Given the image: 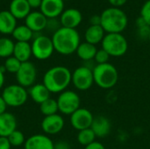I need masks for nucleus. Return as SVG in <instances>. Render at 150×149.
Here are the masks:
<instances>
[{"label":"nucleus","instance_id":"nucleus-1","mask_svg":"<svg viewBox=\"0 0 150 149\" xmlns=\"http://www.w3.org/2000/svg\"><path fill=\"white\" fill-rule=\"evenodd\" d=\"M52 41L57 53L69 55L75 53L80 45V36L76 29L62 26L54 32Z\"/></svg>","mask_w":150,"mask_h":149},{"label":"nucleus","instance_id":"nucleus-2","mask_svg":"<svg viewBox=\"0 0 150 149\" xmlns=\"http://www.w3.org/2000/svg\"><path fill=\"white\" fill-rule=\"evenodd\" d=\"M72 73L64 66L49 68L43 76V84L50 93H62L71 83Z\"/></svg>","mask_w":150,"mask_h":149},{"label":"nucleus","instance_id":"nucleus-3","mask_svg":"<svg viewBox=\"0 0 150 149\" xmlns=\"http://www.w3.org/2000/svg\"><path fill=\"white\" fill-rule=\"evenodd\" d=\"M101 26L107 33H121L128 23L127 14L120 8L110 7L100 15Z\"/></svg>","mask_w":150,"mask_h":149},{"label":"nucleus","instance_id":"nucleus-4","mask_svg":"<svg viewBox=\"0 0 150 149\" xmlns=\"http://www.w3.org/2000/svg\"><path fill=\"white\" fill-rule=\"evenodd\" d=\"M94 83L99 88L108 90L113 88L119 80V72L111 63L97 64L93 68Z\"/></svg>","mask_w":150,"mask_h":149},{"label":"nucleus","instance_id":"nucleus-5","mask_svg":"<svg viewBox=\"0 0 150 149\" xmlns=\"http://www.w3.org/2000/svg\"><path fill=\"white\" fill-rule=\"evenodd\" d=\"M101 44L102 48L105 50L110 56L113 57L124 55L128 49L127 40L121 33L105 34Z\"/></svg>","mask_w":150,"mask_h":149},{"label":"nucleus","instance_id":"nucleus-6","mask_svg":"<svg viewBox=\"0 0 150 149\" xmlns=\"http://www.w3.org/2000/svg\"><path fill=\"white\" fill-rule=\"evenodd\" d=\"M1 96L5 101L7 106L20 107L27 101L28 92L26 91L25 88L18 83L10 84L4 89Z\"/></svg>","mask_w":150,"mask_h":149},{"label":"nucleus","instance_id":"nucleus-7","mask_svg":"<svg viewBox=\"0 0 150 149\" xmlns=\"http://www.w3.org/2000/svg\"><path fill=\"white\" fill-rule=\"evenodd\" d=\"M59 112L64 115H71L80 108L81 99L79 95L73 90H64L56 99Z\"/></svg>","mask_w":150,"mask_h":149},{"label":"nucleus","instance_id":"nucleus-8","mask_svg":"<svg viewBox=\"0 0 150 149\" xmlns=\"http://www.w3.org/2000/svg\"><path fill=\"white\" fill-rule=\"evenodd\" d=\"M31 47H32L33 55L37 60L40 61L47 60L48 58L51 57V55L54 51L52 39L45 35L37 36L33 40Z\"/></svg>","mask_w":150,"mask_h":149},{"label":"nucleus","instance_id":"nucleus-9","mask_svg":"<svg viewBox=\"0 0 150 149\" xmlns=\"http://www.w3.org/2000/svg\"><path fill=\"white\" fill-rule=\"evenodd\" d=\"M71 83L78 90H87L94 83L93 70L86 66L76 68L72 73Z\"/></svg>","mask_w":150,"mask_h":149},{"label":"nucleus","instance_id":"nucleus-10","mask_svg":"<svg viewBox=\"0 0 150 149\" xmlns=\"http://www.w3.org/2000/svg\"><path fill=\"white\" fill-rule=\"evenodd\" d=\"M15 75L18 84L24 88H30L36 81L37 70L34 64L28 61L21 63L18 71Z\"/></svg>","mask_w":150,"mask_h":149},{"label":"nucleus","instance_id":"nucleus-11","mask_svg":"<svg viewBox=\"0 0 150 149\" xmlns=\"http://www.w3.org/2000/svg\"><path fill=\"white\" fill-rule=\"evenodd\" d=\"M94 116L91 111L85 108H79L70 115V124L77 131L91 128Z\"/></svg>","mask_w":150,"mask_h":149},{"label":"nucleus","instance_id":"nucleus-12","mask_svg":"<svg viewBox=\"0 0 150 149\" xmlns=\"http://www.w3.org/2000/svg\"><path fill=\"white\" fill-rule=\"evenodd\" d=\"M64 119L60 114H54L47 116L41 121L42 131L48 135L59 133L64 127Z\"/></svg>","mask_w":150,"mask_h":149},{"label":"nucleus","instance_id":"nucleus-13","mask_svg":"<svg viewBox=\"0 0 150 149\" xmlns=\"http://www.w3.org/2000/svg\"><path fill=\"white\" fill-rule=\"evenodd\" d=\"M83 16L79 10L75 8H69L61 14L60 23L62 27L76 29L82 22Z\"/></svg>","mask_w":150,"mask_h":149},{"label":"nucleus","instance_id":"nucleus-14","mask_svg":"<svg viewBox=\"0 0 150 149\" xmlns=\"http://www.w3.org/2000/svg\"><path fill=\"white\" fill-rule=\"evenodd\" d=\"M40 11L47 18H55L64 11L63 0H42Z\"/></svg>","mask_w":150,"mask_h":149},{"label":"nucleus","instance_id":"nucleus-15","mask_svg":"<svg viewBox=\"0 0 150 149\" xmlns=\"http://www.w3.org/2000/svg\"><path fill=\"white\" fill-rule=\"evenodd\" d=\"M25 149H54V143L46 134H34L29 137L25 144Z\"/></svg>","mask_w":150,"mask_h":149},{"label":"nucleus","instance_id":"nucleus-16","mask_svg":"<svg viewBox=\"0 0 150 149\" xmlns=\"http://www.w3.org/2000/svg\"><path fill=\"white\" fill-rule=\"evenodd\" d=\"M25 23L33 32H38L47 27V18L41 11H32L25 18Z\"/></svg>","mask_w":150,"mask_h":149},{"label":"nucleus","instance_id":"nucleus-17","mask_svg":"<svg viewBox=\"0 0 150 149\" xmlns=\"http://www.w3.org/2000/svg\"><path fill=\"white\" fill-rule=\"evenodd\" d=\"M91 128L94 132L96 137L105 138L111 133L112 125L110 120L105 116H97L94 117Z\"/></svg>","mask_w":150,"mask_h":149},{"label":"nucleus","instance_id":"nucleus-18","mask_svg":"<svg viewBox=\"0 0 150 149\" xmlns=\"http://www.w3.org/2000/svg\"><path fill=\"white\" fill-rule=\"evenodd\" d=\"M17 130V119L10 112H4L0 115V137H8L11 133Z\"/></svg>","mask_w":150,"mask_h":149},{"label":"nucleus","instance_id":"nucleus-19","mask_svg":"<svg viewBox=\"0 0 150 149\" xmlns=\"http://www.w3.org/2000/svg\"><path fill=\"white\" fill-rule=\"evenodd\" d=\"M17 27V18L9 11H0V32L3 34H12Z\"/></svg>","mask_w":150,"mask_h":149},{"label":"nucleus","instance_id":"nucleus-20","mask_svg":"<svg viewBox=\"0 0 150 149\" xmlns=\"http://www.w3.org/2000/svg\"><path fill=\"white\" fill-rule=\"evenodd\" d=\"M9 11L17 18H25L31 12V7L27 0H11Z\"/></svg>","mask_w":150,"mask_h":149},{"label":"nucleus","instance_id":"nucleus-21","mask_svg":"<svg viewBox=\"0 0 150 149\" xmlns=\"http://www.w3.org/2000/svg\"><path fill=\"white\" fill-rule=\"evenodd\" d=\"M50 91L43 83L33 84L32 87H30L28 91V95L30 96L31 99L39 105L50 98Z\"/></svg>","mask_w":150,"mask_h":149},{"label":"nucleus","instance_id":"nucleus-22","mask_svg":"<svg viewBox=\"0 0 150 149\" xmlns=\"http://www.w3.org/2000/svg\"><path fill=\"white\" fill-rule=\"evenodd\" d=\"M105 30L101 25H90L84 33V38L86 42L97 45L100 42H102L104 37H105Z\"/></svg>","mask_w":150,"mask_h":149},{"label":"nucleus","instance_id":"nucleus-23","mask_svg":"<svg viewBox=\"0 0 150 149\" xmlns=\"http://www.w3.org/2000/svg\"><path fill=\"white\" fill-rule=\"evenodd\" d=\"M33 55L32 47L28 42H16L14 45L13 56L17 58L21 63L28 61Z\"/></svg>","mask_w":150,"mask_h":149},{"label":"nucleus","instance_id":"nucleus-24","mask_svg":"<svg viewBox=\"0 0 150 149\" xmlns=\"http://www.w3.org/2000/svg\"><path fill=\"white\" fill-rule=\"evenodd\" d=\"M97 51L98 49L95 45L90 44L85 41V42L80 43L76 53L81 60H83V61H89L94 60Z\"/></svg>","mask_w":150,"mask_h":149},{"label":"nucleus","instance_id":"nucleus-25","mask_svg":"<svg viewBox=\"0 0 150 149\" xmlns=\"http://www.w3.org/2000/svg\"><path fill=\"white\" fill-rule=\"evenodd\" d=\"M13 38L17 42H28L33 36V32L25 25H18L12 32Z\"/></svg>","mask_w":150,"mask_h":149},{"label":"nucleus","instance_id":"nucleus-26","mask_svg":"<svg viewBox=\"0 0 150 149\" xmlns=\"http://www.w3.org/2000/svg\"><path fill=\"white\" fill-rule=\"evenodd\" d=\"M40 111L45 117L57 114V112H59L57 101L51 97L48 98L47 100L40 105Z\"/></svg>","mask_w":150,"mask_h":149},{"label":"nucleus","instance_id":"nucleus-27","mask_svg":"<svg viewBox=\"0 0 150 149\" xmlns=\"http://www.w3.org/2000/svg\"><path fill=\"white\" fill-rule=\"evenodd\" d=\"M96 135L94 133V132L92 131L91 128H87V129H83L81 131H78V134H77V141L79 144L86 147L91 143H93L94 141H96Z\"/></svg>","mask_w":150,"mask_h":149},{"label":"nucleus","instance_id":"nucleus-28","mask_svg":"<svg viewBox=\"0 0 150 149\" xmlns=\"http://www.w3.org/2000/svg\"><path fill=\"white\" fill-rule=\"evenodd\" d=\"M15 43L9 38H0V57L8 58L13 55Z\"/></svg>","mask_w":150,"mask_h":149},{"label":"nucleus","instance_id":"nucleus-29","mask_svg":"<svg viewBox=\"0 0 150 149\" xmlns=\"http://www.w3.org/2000/svg\"><path fill=\"white\" fill-rule=\"evenodd\" d=\"M20 66H21V62L12 55L11 57L6 58L4 68V70L7 71L8 73L16 74L18 71Z\"/></svg>","mask_w":150,"mask_h":149},{"label":"nucleus","instance_id":"nucleus-30","mask_svg":"<svg viewBox=\"0 0 150 149\" xmlns=\"http://www.w3.org/2000/svg\"><path fill=\"white\" fill-rule=\"evenodd\" d=\"M8 140L11 145V147H19L25 144V135L22 132L18 130H15L13 133H11L8 137Z\"/></svg>","mask_w":150,"mask_h":149},{"label":"nucleus","instance_id":"nucleus-31","mask_svg":"<svg viewBox=\"0 0 150 149\" xmlns=\"http://www.w3.org/2000/svg\"><path fill=\"white\" fill-rule=\"evenodd\" d=\"M109 59H110V55L103 48L98 50L97 53H96V55L94 57V61H95V62L97 64H105V63H107L108 61H109Z\"/></svg>","mask_w":150,"mask_h":149},{"label":"nucleus","instance_id":"nucleus-32","mask_svg":"<svg viewBox=\"0 0 150 149\" xmlns=\"http://www.w3.org/2000/svg\"><path fill=\"white\" fill-rule=\"evenodd\" d=\"M141 17L144 18L146 23L150 26V0L145 2L141 9Z\"/></svg>","mask_w":150,"mask_h":149},{"label":"nucleus","instance_id":"nucleus-33","mask_svg":"<svg viewBox=\"0 0 150 149\" xmlns=\"http://www.w3.org/2000/svg\"><path fill=\"white\" fill-rule=\"evenodd\" d=\"M138 34H139V36L142 39H144V40L148 39L149 40V37L150 34L149 25H145V26H142V27L138 28Z\"/></svg>","mask_w":150,"mask_h":149},{"label":"nucleus","instance_id":"nucleus-34","mask_svg":"<svg viewBox=\"0 0 150 149\" xmlns=\"http://www.w3.org/2000/svg\"><path fill=\"white\" fill-rule=\"evenodd\" d=\"M11 145L7 137H0V149H11Z\"/></svg>","mask_w":150,"mask_h":149},{"label":"nucleus","instance_id":"nucleus-35","mask_svg":"<svg viewBox=\"0 0 150 149\" xmlns=\"http://www.w3.org/2000/svg\"><path fill=\"white\" fill-rule=\"evenodd\" d=\"M54 149H71L70 145L64 141H60L54 144Z\"/></svg>","mask_w":150,"mask_h":149},{"label":"nucleus","instance_id":"nucleus-36","mask_svg":"<svg viewBox=\"0 0 150 149\" xmlns=\"http://www.w3.org/2000/svg\"><path fill=\"white\" fill-rule=\"evenodd\" d=\"M91 25H101V17L100 15H93L90 18Z\"/></svg>","mask_w":150,"mask_h":149},{"label":"nucleus","instance_id":"nucleus-37","mask_svg":"<svg viewBox=\"0 0 150 149\" xmlns=\"http://www.w3.org/2000/svg\"><path fill=\"white\" fill-rule=\"evenodd\" d=\"M84 149H105V146L101 143V142H98V141H94L93 143L86 146Z\"/></svg>","mask_w":150,"mask_h":149},{"label":"nucleus","instance_id":"nucleus-38","mask_svg":"<svg viewBox=\"0 0 150 149\" xmlns=\"http://www.w3.org/2000/svg\"><path fill=\"white\" fill-rule=\"evenodd\" d=\"M108 1L112 7H116V8H120V6H123L127 2V0H108Z\"/></svg>","mask_w":150,"mask_h":149},{"label":"nucleus","instance_id":"nucleus-39","mask_svg":"<svg viewBox=\"0 0 150 149\" xmlns=\"http://www.w3.org/2000/svg\"><path fill=\"white\" fill-rule=\"evenodd\" d=\"M7 105L5 103V101L4 100V98L2 97V96H0V115L6 112V109H7Z\"/></svg>","mask_w":150,"mask_h":149},{"label":"nucleus","instance_id":"nucleus-40","mask_svg":"<svg viewBox=\"0 0 150 149\" xmlns=\"http://www.w3.org/2000/svg\"><path fill=\"white\" fill-rule=\"evenodd\" d=\"M31 8H38L40 7L42 0H27Z\"/></svg>","mask_w":150,"mask_h":149},{"label":"nucleus","instance_id":"nucleus-41","mask_svg":"<svg viewBox=\"0 0 150 149\" xmlns=\"http://www.w3.org/2000/svg\"><path fill=\"white\" fill-rule=\"evenodd\" d=\"M136 25H137L138 28H140V27H142V26H145V25H149L146 23V21L144 20V18L140 16L137 18V20H136Z\"/></svg>","mask_w":150,"mask_h":149},{"label":"nucleus","instance_id":"nucleus-42","mask_svg":"<svg viewBox=\"0 0 150 149\" xmlns=\"http://www.w3.org/2000/svg\"><path fill=\"white\" fill-rule=\"evenodd\" d=\"M4 71H5L4 68H0V90L3 88V86L4 84Z\"/></svg>","mask_w":150,"mask_h":149},{"label":"nucleus","instance_id":"nucleus-43","mask_svg":"<svg viewBox=\"0 0 150 149\" xmlns=\"http://www.w3.org/2000/svg\"><path fill=\"white\" fill-rule=\"evenodd\" d=\"M149 41H150V34H149Z\"/></svg>","mask_w":150,"mask_h":149},{"label":"nucleus","instance_id":"nucleus-44","mask_svg":"<svg viewBox=\"0 0 150 149\" xmlns=\"http://www.w3.org/2000/svg\"><path fill=\"white\" fill-rule=\"evenodd\" d=\"M63 1H70V0H63Z\"/></svg>","mask_w":150,"mask_h":149}]
</instances>
